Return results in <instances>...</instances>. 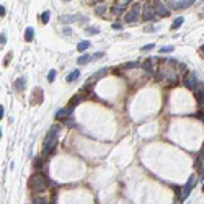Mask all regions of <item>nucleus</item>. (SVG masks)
<instances>
[{"label": "nucleus", "mask_w": 204, "mask_h": 204, "mask_svg": "<svg viewBox=\"0 0 204 204\" xmlns=\"http://www.w3.org/2000/svg\"><path fill=\"white\" fill-rule=\"evenodd\" d=\"M49 185H51V181L41 173L31 175L30 180H28V188H30L31 191H34V193H43V191H46L47 188H49Z\"/></svg>", "instance_id": "f257e3e1"}, {"label": "nucleus", "mask_w": 204, "mask_h": 204, "mask_svg": "<svg viewBox=\"0 0 204 204\" xmlns=\"http://www.w3.org/2000/svg\"><path fill=\"white\" fill-rule=\"evenodd\" d=\"M56 142H57V135H53V134H49L46 137V141H44V147H43V152L47 155V154H51V152L54 150V147H56Z\"/></svg>", "instance_id": "f03ea898"}, {"label": "nucleus", "mask_w": 204, "mask_h": 204, "mask_svg": "<svg viewBox=\"0 0 204 204\" xmlns=\"http://www.w3.org/2000/svg\"><path fill=\"white\" fill-rule=\"evenodd\" d=\"M139 8H141V5H139V3H135V5L132 7V10L127 11V13L124 15V21H126V23H134V21H137V18H139Z\"/></svg>", "instance_id": "7ed1b4c3"}, {"label": "nucleus", "mask_w": 204, "mask_h": 204, "mask_svg": "<svg viewBox=\"0 0 204 204\" xmlns=\"http://www.w3.org/2000/svg\"><path fill=\"white\" fill-rule=\"evenodd\" d=\"M154 10H155V15H158V17H168L170 15V10L160 0H155L154 2Z\"/></svg>", "instance_id": "20e7f679"}, {"label": "nucleus", "mask_w": 204, "mask_h": 204, "mask_svg": "<svg viewBox=\"0 0 204 204\" xmlns=\"http://www.w3.org/2000/svg\"><path fill=\"white\" fill-rule=\"evenodd\" d=\"M155 17V10L154 7H152L150 2H147L145 5H144V11H142V20L144 21H149V20H152Z\"/></svg>", "instance_id": "39448f33"}, {"label": "nucleus", "mask_w": 204, "mask_h": 204, "mask_svg": "<svg viewBox=\"0 0 204 204\" xmlns=\"http://www.w3.org/2000/svg\"><path fill=\"white\" fill-rule=\"evenodd\" d=\"M196 83H198V80H196V74L194 72H191V74H188L186 75V78H185V87L186 88H196Z\"/></svg>", "instance_id": "423d86ee"}, {"label": "nucleus", "mask_w": 204, "mask_h": 204, "mask_svg": "<svg viewBox=\"0 0 204 204\" xmlns=\"http://www.w3.org/2000/svg\"><path fill=\"white\" fill-rule=\"evenodd\" d=\"M193 181H194V177H191L190 180H188V183L185 185V188H183V193H181V201H185V199L190 196L191 193V186H193Z\"/></svg>", "instance_id": "0eeeda50"}, {"label": "nucleus", "mask_w": 204, "mask_h": 204, "mask_svg": "<svg viewBox=\"0 0 204 204\" xmlns=\"http://www.w3.org/2000/svg\"><path fill=\"white\" fill-rule=\"evenodd\" d=\"M196 0H180V2L175 3V8L177 10H181V8H188V7H191Z\"/></svg>", "instance_id": "6e6552de"}, {"label": "nucleus", "mask_w": 204, "mask_h": 204, "mask_svg": "<svg viewBox=\"0 0 204 204\" xmlns=\"http://www.w3.org/2000/svg\"><path fill=\"white\" fill-rule=\"evenodd\" d=\"M25 87H26V78L25 77H20V78L15 80V90L17 91H23Z\"/></svg>", "instance_id": "1a4fd4ad"}, {"label": "nucleus", "mask_w": 204, "mask_h": 204, "mask_svg": "<svg viewBox=\"0 0 204 204\" xmlns=\"http://www.w3.org/2000/svg\"><path fill=\"white\" fill-rule=\"evenodd\" d=\"M72 113V108L70 106H67V108H64V110H59L57 113H56V118L57 119H61V118H67V116H70Z\"/></svg>", "instance_id": "9d476101"}, {"label": "nucleus", "mask_w": 204, "mask_h": 204, "mask_svg": "<svg viewBox=\"0 0 204 204\" xmlns=\"http://www.w3.org/2000/svg\"><path fill=\"white\" fill-rule=\"evenodd\" d=\"M196 100H198L199 105H204V87H198L196 88Z\"/></svg>", "instance_id": "9b49d317"}, {"label": "nucleus", "mask_w": 204, "mask_h": 204, "mask_svg": "<svg viewBox=\"0 0 204 204\" xmlns=\"http://www.w3.org/2000/svg\"><path fill=\"white\" fill-rule=\"evenodd\" d=\"M152 64H154V59H147V61H144V64H142L144 70H145L147 74H152V72H154V67H152Z\"/></svg>", "instance_id": "f8f14e48"}, {"label": "nucleus", "mask_w": 204, "mask_h": 204, "mask_svg": "<svg viewBox=\"0 0 204 204\" xmlns=\"http://www.w3.org/2000/svg\"><path fill=\"white\" fill-rule=\"evenodd\" d=\"M33 36H34V30L31 26L26 28V31H25V41H28V43L33 41Z\"/></svg>", "instance_id": "ddd939ff"}, {"label": "nucleus", "mask_w": 204, "mask_h": 204, "mask_svg": "<svg viewBox=\"0 0 204 204\" xmlns=\"http://www.w3.org/2000/svg\"><path fill=\"white\" fill-rule=\"evenodd\" d=\"M88 47H90V43H88V41H80L78 44H77L78 53H83V51H87Z\"/></svg>", "instance_id": "4468645a"}, {"label": "nucleus", "mask_w": 204, "mask_h": 204, "mask_svg": "<svg viewBox=\"0 0 204 204\" xmlns=\"http://www.w3.org/2000/svg\"><path fill=\"white\" fill-rule=\"evenodd\" d=\"M80 77V70H74V72H70L69 75H67V82H74V80H77Z\"/></svg>", "instance_id": "2eb2a0df"}, {"label": "nucleus", "mask_w": 204, "mask_h": 204, "mask_svg": "<svg viewBox=\"0 0 204 204\" xmlns=\"http://www.w3.org/2000/svg\"><path fill=\"white\" fill-rule=\"evenodd\" d=\"M183 21H185V18H183V17H178V18L173 21V25H171V28H173V30H178V28L183 25Z\"/></svg>", "instance_id": "dca6fc26"}, {"label": "nucleus", "mask_w": 204, "mask_h": 204, "mask_svg": "<svg viewBox=\"0 0 204 204\" xmlns=\"http://www.w3.org/2000/svg\"><path fill=\"white\" fill-rule=\"evenodd\" d=\"M88 61H90V56L88 54H83V56H80V57H78L77 62H78V65H85Z\"/></svg>", "instance_id": "f3484780"}, {"label": "nucleus", "mask_w": 204, "mask_h": 204, "mask_svg": "<svg viewBox=\"0 0 204 204\" xmlns=\"http://www.w3.org/2000/svg\"><path fill=\"white\" fill-rule=\"evenodd\" d=\"M33 204H47V201L43 196H36V198H33Z\"/></svg>", "instance_id": "a211bd4d"}, {"label": "nucleus", "mask_w": 204, "mask_h": 204, "mask_svg": "<svg viewBox=\"0 0 204 204\" xmlns=\"http://www.w3.org/2000/svg\"><path fill=\"white\" fill-rule=\"evenodd\" d=\"M111 11H113V15H121L123 11H124V7H123V5H116V7H113V10H111Z\"/></svg>", "instance_id": "6ab92c4d"}, {"label": "nucleus", "mask_w": 204, "mask_h": 204, "mask_svg": "<svg viewBox=\"0 0 204 204\" xmlns=\"http://www.w3.org/2000/svg\"><path fill=\"white\" fill-rule=\"evenodd\" d=\"M80 101H82V97H78V95H77V97H74V98H72V101L69 103V106L72 108V110H74V108H75V105H77V103H80Z\"/></svg>", "instance_id": "aec40b11"}, {"label": "nucleus", "mask_w": 204, "mask_h": 204, "mask_svg": "<svg viewBox=\"0 0 204 204\" xmlns=\"http://www.w3.org/2000/svg\"><path fill=\"white\" fill-rule=\"evenodd\" d=\"M59 20H61V23H64V25H65V23H72L74 20H77V17H61Z\"/></svg>", "instance_id": "412c9836"}, {"label": "nucleus", "mask_w": 204, "mask_h": 204, "mask_svg": "<svg viewBox=\"0 0 204 204\" xmlns=\"http://www.w3.org/2000/svg\"><path fill=\"white\" fill-rule=\"evenodd\" d=\"M49 17H51V11H44V13H41V23H46L49 21Z\"/></svg>", "instance_id": "4be33fe9"}, {"label": "nucleus", "mask_w": 204, "mask_h": 204, "mask_svg": "<svg viewBox=\"0 0 204 204\" xmlns=\"http://www.w3.org/2000/svg\"><path fill=\"white\" fill-rule=\"evenodd\" d=\"M105 13H106V5H98V7H97V15L103 17Z\"/></svg>", "instance_id": "5701e85b"}, {"label": "nucleus", "mask_w": 204, "mask_h": 204, "mask_svg": "<svg viewBox=\"0 0 204 204\" xmlns=\"http://www.w3.org/2000/svg\"><path fill=\"white\" fill-rule=\"evenodd\" d=\"M202 162H204V147L201 149V154H199V157H198V162H196V167H201Z\"/></svg>", "instance_id": "b1692460"}, {"label": "nucleus", "mask_w": 204, "mask_h": 204, "mask_svg": "<svg viewBox=\"0 0 204 204\" xmlns=\"http://www.w3.org/2000/svg\"><path fill=\"white\" fill-rule=\"evenodd\" d=\"M56 74H57L56 70H49V74H47V82H54V80H56Z\"/></svg>", "instance_id": "393cba45"}, {"label": "nucleus", "mask_w": 204, "mask_h": 204, "mask_svg": "<svg viewBox=\"0 0 204 204\" xmlns=\"http://www.w3.org/2000/svg\"><path fill=\"white\" fill-rule=\"evenodd\" d=\"M43 167V158L41 157H36L34 158V168H41Z\"/></svg>", "instance_id": "a878e982"}, {"label": "nucleus", "mask_w": 204, "mask_h": 204, "mask_svg": "<svg viewBox=\"0 0 204 204\" xmlns=\"http://www.w3.org/2000/svg\"><path fill=\"white\" fill-rule=\"evenodd\" d=\"M87 31H88L90 34H97V33H100L98 28H87Z\"/></svg>", "instance_id": "bb28decb"}, {"label": "nucleus", "mask_w": 204, "mask_h": 204, "mask_svg": "<svg viewBox=\"0 0 204 204\" xmlns=\"http://www.w3.org/2000/svg\"><path fill=\"white\" fill-rule=\"evenodd\" d=\"M173 49H175V47H171V46H165V47H162L160 51H162V53H171Z\"/></svg>", "instance_id": "cd10ccee"}, {"label": "nucleus", "mask_w": 204, "mask_h": 204, "mask_svg": "<svg viewBox=\"0 0 204 204\" xmlns=\"http://www.w3.org/2000/svg\"><path fill=\"white\" fill-rule=\"evenodd\" d=\"M154 44H145V46H142V51H150V49H154Z\"/></svg>", "instance_id": "c85d7f7f"}, {"label": "nucleus", "mask_w": 204, "mask_h": 204, "mask_svg": "<svg viewBox=\"0 0 204 204\" xmlns=\"http://www.w3.org/2000/svg\"><path fill=\"white\" fill-rule=\"evenodd\" d=\"M64 124L65 126H74V119H64Z\"/></svg>", "instance_id": "c756f323"}, {"label": "nucleus", "mask_w": 204, "mask_h": 204, "mask_svg": "<svg viewBox=\"0 0 204 204\" xmlns=\"http://www.w3.org/2000/svg\"><path fill=\"white\" fill-rule=\"evenodd\" d=\"M7 43V38H5V34H0V46H3Z\"/></svg>", "instance_id": "7c9ffc66"}, {"label": "nucleus", "mask_w": 204, "mask_h": 204, "mask_svg": "<svg viewBox=\"0 0 204 204\" xmlns=\"http://www.w3.org/2000/svg\"><path fill=\"white\" fill-rule=\"evenodd\" d=\"M0 17H5V7L0 5Z\"/></svg>", "instance_id": "2f4dec72"}, {"label": "nucleus", "mask_w": 204, "mask_h": 204, "mask_svg": "<svg viewBox=\"0 0 204 204\" xmlns=\"http://www.w3.org/2000/svg\"><path fill=\"white\" fill-rule=\"evenodd\" d=\"M3 116H5V114H3V106L0 105V119H3Z\"/></svg>", "instance_id": "473e14b6"}, {"label": "nucleus", "mask_w": 204, "mask_h": 204, "mask_svg": "<svg viewBox=\"0 0 204 204\" xmlns=\"http://www.w3.org/2000/svg\"><path fill=\"white\" fill-rule=\"evenodd\" d=\"M93 57H95V59H100V57H103V53H97V54L93 56Z\"/></svg>", "instance_id": "72a5a7b5"}, {"label": "nucleus", "mask_w": 204, "mask_h": 204, "mask_svg": "<svg viewBox=\"0 0 204 204\" xmlns=\"http://www.w3.org/2000/svg\"><path fill=\"white\" fill-rule=\"evenodd\" d=\"M199 180H204V168H201V173H199Z\"/></svg>", "instance_id": "f704fd0d"}, {"label": "nucleus", "mask_w": 204, "mask_h": 204, "mask_svg": "<svg viewBox=\"0 0 204 204\" xmlns=\"http://www.w3.org/2000/svg\"><path fill=\"white\" fill-rule=\"evenodd\" d=\"M113 28H114V30H121V25H118V23H114V25H113Z\"/></svg>", "instance_id": "c9c22d12"}, {"label": "nucleus", "mask_w": 204, "mask_h": 204, "mask_svg": "<svg viewBox=\"0 0 204 204\" xmlns=\"http://www.w3.org/2000/svg\"><path fill=\"white\" fill-rule=\"evenodd\" d=\"M201 51H202V54H204V44H202V47H201Z\"/></svg>", "instance_id": "e433bc0d"}, {"label": "nucleus", "mask_w": 204, "mask_h": 204, "mask_svg": "<svg viewBox=\"0 0 204 204\" xmlns=\"http://www.w3.org/2000/svg\"><path fill=\"white\" fill-rule=\"evenodd\" d=\"M0 137H2V131H0Z\"/></svg>", "instance_id": "4c0bfd02"}, {"label": "nucleus", "mask_w": 204, "mask_h": 204, "mask_svg": "<svg viewBox=\"0 0 204 204\" xmlns=\"http://www.w3.org/2000/svg\"><path fill=\"white\" fill-rule=\"evenodd\" d=\"M202 191H204V185H202Z\"/></svg>", "instance_id": "58836bf2"}]
</instances>
